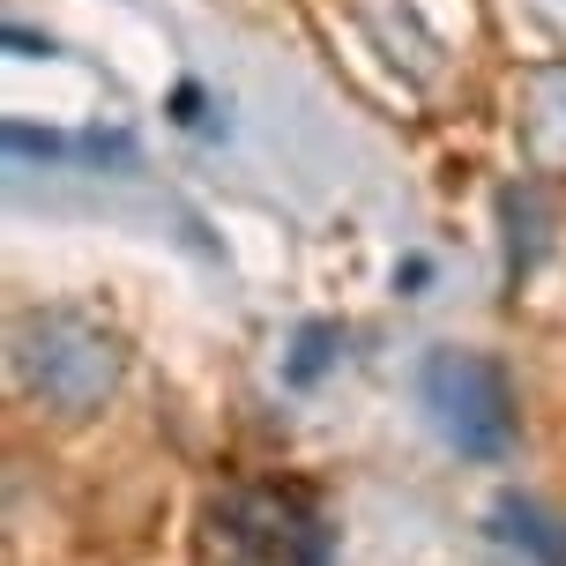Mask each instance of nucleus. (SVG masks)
I'll use <instances>...</instances> for the list:
<instances>
[{"instance_id": "f257e3e1", "label": "nucleus", "mask_w": 566, "mask_h": 566, "mask_svg": "<svg viewBox=\"0 0 566 566\" xmlns=\"http://www.w3.org/2000/svg\"><path fill=\"white\" fill-rule=\"evenodd\" d=\"M15 373H23V388L45 402V410H60V418H90L97 402L113 396L119 350L97 336V328L53 313V321H30L23 336H15Z\"/></svg>"}, {"instance_id": "f03ea898", "label": "nucleus", "mask_w": 566, "mask_h": 566, "mask_svg": "<svg viewBox=\"0 0 566 566\" xmlns=\"http://www.w3.org/2000/svg\"><path fill=\"white\" fill-rule=\"evenodd\" d=\"M424 410H432V424H440L448 448L478 454V462H492V454L514 448L507 380H500V366H484V358H470V350L424 358Z\"/></svg>"}]
</instances>
